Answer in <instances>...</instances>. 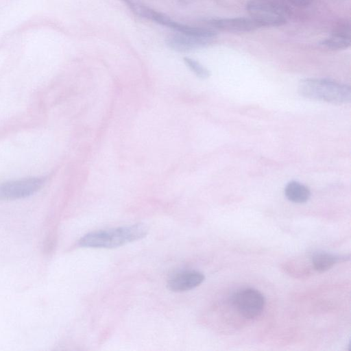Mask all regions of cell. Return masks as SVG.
Segmentation results:
<instances>
[{
  "label": "cell",
  "instance_id": "cell-10",
  "mask_svg": "<svg viewBox=\"0 0 351 351\" xmlns=\"http://www.w3.org/2000/svg\"><path fill=\"white\" fill-rule=\"evenodd\" d=\"M163 25L169 27L178 32L198 37L213 38L217 35L216 31L212 29L182 24L171 20L169 16L165 21Z\"/></svg>",
  "mask_w": 351,
  "mask_h": 351
},
{
  "label": "cell",
  "instance_id": "cell-4",
  "mask_svg": "<svg viewBox=\"0 0 351 351\" xmlns=\"http://www.w3.org/2000/svg\"><path fill=\"white\" fill-rule=\"evenodd\" d=\"M232 302L241 315L247 319H254L263 311L265 300L258 290L247 288L238 291L233 296Z\"/></svg>",
  "mask_w": 351,
  "mask_h": 351
},
{
  "label": "cell",
  "instance_id": "cell-11",
  "mask_svg": "<svg viewBox=\"0 0 351 351\" xmlns=\"http://www.w3.org/2000/svg\"><path fill=\"white\" fill-rule=\"evenodd\" d=\"M349 257L343 255H336L328 252H317L312 256V265L315 270L324 272L331 269L335 264L346 261Z\"/></svg>",
  "mask_w": 351,
  "mask_h": 351
},
{
  "label": "cell",
  "instance_id": "cell-9",
  "mask_svg": "<svg viewBox=\"0 0 351 351\" xmlns=\"http://www.w3.org/2000/svg\"><path fill=\"white\" fill-rule=\"evenodd\" d=\"M320 45L332 50L348 48L351 45L350 26L349 24L340 25L332 35L323 40Z\"/></svg>",
  "mask_w": 351,
  "mask_h": 351
},
{
  "label": "cell",
  "instance_id": "cell-8",
  "mask_svg": "<svg viewBox=\"0 0 351 351\" xmlns=\"http://www.w3.org/2000/svg\"><path fill=\"white\" fill-rule=\"evenodd\" d=\"M204 280V276L195 270L184 271L172 276L167 282V287L175 292H182L193 289Z\"/></svg>",
  "mask_w": 351,
  "mask_h": 351
},
{
  "label": "cell",
  "instance_id": "cell-3",
  "mask_svg": "<svg viewBox=\"0 0 351 351\" xmlns=\"http://www.w3.org/2000/svg\"><path fill=\"white\" fill-rule=\"evenodd\" d=\"M250 17L261 27H278L285 24L289 14L276 0H250L246 4Z\"/></svg>",
  "mask_w": 351,
  "mask_h": 351
},
{
  "label": "cell",
  "instance_id": "cell-13",
  "mask_svg": "<svg viewBox=\"0 0 351 351\" xmlns=\"http://www.w3.org/2000/svg\"><path fill=\"white\" fill-rule=\"evenodd\" d=\"M184 61L186 66L199 78L206 79L210 76V73L209 70L197 60L185 57L184 58Z\"/></svg>",
  "mask_w": 351,
  "mask_h": 351
},
{
  "label": "cell",
  "instance_id": "cell-5",
  "mask_svg": "<svg viewBox=\"0 0 351 351\" xmlns=\"http://www.w3.org/2000/svg\"><path fill=\"white\" fill-rule=\"evenodd\" d=\"M41 178H24L0 184V200H12L30 196L43 185Z\"/></svg>",
  "mask_w": 351,
  "mask_h": 351
},
{
  "label": "cell",
  "instance_id": "cell-14",
  "mask_svg": "<svg viewBox=\"0 0 351 351\" xmlns=\"http://www.w3.org/2000/svg\"><path fill=\"white\" fill-rule=\"evenodd\" d=\"M292 5L298 8H305L308 6L313 0H287Z\"/></svg>",
  "mask_w": 351,
  "mask_h": 351
},
{
  "label": "cell",
  "instance_id": "cell-1",
  "mask_svg": "<svg viewBox=\"0 0 351 351\" xmlns=\"http://www.w3.org/2000/svg\"><path fill=\"white\" fill-rule=\"evenodd\" d=\"M147 229L141 223L89 232L78 241L80 246L94 248H114L141 239Z\"/></svg>",
  "mask_w": 351,
  "mask_h": 351
},
{
  "label": "cell",
  "instance_id": "cell-15",
  "mask_svg": "<svg viewBox=\"0 0 351 351\" xmlns=\"http://www.w3.org/2000/svg\"><path fill=\"white\" fill-rule=\"evenodd\" d=\"M132 10L133 12L136 14L137 9L138 8L139 3H136L134 0H122Z\"/></svg>",
  "mask_w": 351,
  "mask_h": 351
},
{
  "label": "cell",
  "instance_id": "cell-2",
  "mask_svg": "<svg viewBox=\"0 0 351 351\" xmlns=\"http://www.w3.org/2000/svg\"><path fill=\"white\" fill-rule=\"evenodd\" d=\"M298 92L306 98L333 104H346L351 99L349 86L327 79L302 80L298 84Z\"/></svg>",
  "mask_w": 351,
  "mask_h": 351
},
{
  "label": "cell",
  "instance_id": "cell-7",
  "mask_svg": "<svg viewBox=\"0 0 351 351\" xmlns=\"http://www.w3.org/2000/svg\"><path fill=\"white\" fill-rule=\"evenodd\" d=\"M212 39L178 32L168 36L166 43L171 49L184 52L204 47L211 43Z\"/></svg>",
  "mask_w": 351,
  "mask_h": 351
},
{
  "label": "cell",
  "instance_id": "cell-12",
  "mask_svg": "<svg viewBox=\"0 0 351 351\" xmlns=\"http://www.w3.org/2000/svg\"><path fill=\"white\" fill-rule=\"evenodd\" d=\"M285 195L289 201L301 204L308 200L311 192L308 188L304 184L296 181H291L285 186Z\"/></svg>",
  "mask_w": 351,
  "mask_h": 351
},
{
  "label": "cell",
  "instance_id": "cell-6",
  "mask_svg": "<svg viewBox=\"0 0 351 351\" xmlns=\"http://www.w3.org/2000/svg\"><path fill=\"white\" fill-rule=\"evenodd\" d=\"M207 23L215 29L230 33L248 32L261 27L250 17L212 19Z\"/></svg>",
  "mask_w": 351,
  "mask_h": 351
}]
</instances>
